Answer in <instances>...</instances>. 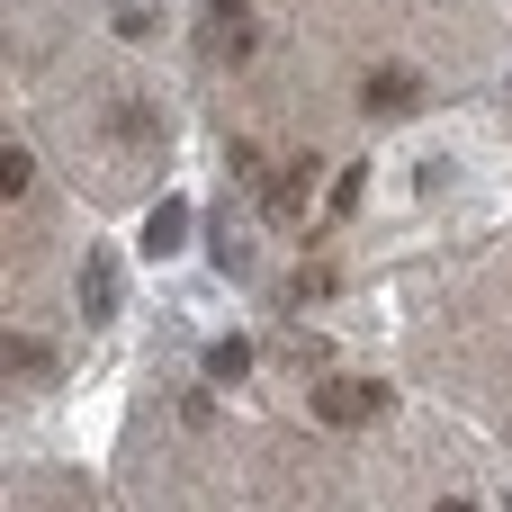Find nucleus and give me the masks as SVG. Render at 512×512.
Masks as SVG:
<instances>
[{"mask_svg":"<svg viewBox=\"0 0 512 512\" xmlns=\"http://www.w3.org/2000/svg\"><path fill=\"white\" fill-rule=\"evenodd\" d=\"M378 414H387V387H369V378H324L315 387V423H333V432H360Z\"/></svg>","mask_w":512,"mask_h":512,"instance_id":"nucleus-1","label":"nucleus"},{"mask_svg":"<svg viewBox=\"0 0 512 512\" xmlns=\"http://www.w3.org/2000/svg\"><path fill=\"white\" fill-rule=\"evenodd\" d=\"M306 189H315V153H288V162L261 180V207H270L279 225H297V216H306Z\"/></svg>","mask_w":512,"mask_h":512,"instance_id":"nucleus-2","label":"nucleus"},{"mask_svg":"<svg viewBox=\"0 0 512 512\" xmlns=\"http://www.w3.org/2000/svg\"><path fill=\"white\" fill-rule=\"evenodd\" d=\"M360 99H369L378 117H405V108L423 99V72H405V63H387V72H369V81H360Z\"/></svg>","mask_w":512,"mask_h":512,"instance_id":"nucleus-3","label":"nucleus"},{"mask_svg":"<svg viewBox=\"0 0 512 512\" xmlns=\"http://www.w3.org/2000/svg\"><path fill=\"white\" fill-rule=\"evenodd\" d=\"M81 315H90V324L117 315V261H108V252H90V270H81Z\"/></svg>","mask_w":512,"mask_h":512,"instance_id":"nucleus-4","label":"nucleus"},{"mask_svg":"<svg viewBox=\"0 0 512 512\" xmlns=\"http://www.w3.org/2000/svg\"><path fill=\"white\" fill-rule=\"evenodd\" d=\"M180 234H189V207H180V198H162V207L144 216V252H180Z\"/></svg>","mask_w":512,"mask_h":512,"instance_id":"nucleus-5","label":"nucleus"},{"mask_svg":"<svg viewBox=\"0 0 512 512\" xmlns=\"http://www.w3.org/2000/svg\"><path fill=\"white\" fill-rule=\"evenodd\" d=\"M207 369H216V387H234V378L252 369V342H234V333H225V342L207 351Z\"/></svg>","mask_w":512,"mask_h":512,"instance_id":"nucleus-6","label":"nucleus"},{"mask_svg":"<svg viewBox=\"0 0 512 512\" xmlns=\"http://www.w3.org/2000/svg\"><path fill=\"white\" fill-rule=\"evenodd\" d=\"M360 189H369V171H342V180H333V207H324V216H351V207H360Z\"/></svg>","mask_w":512,"mask_h":512,"instance_id":"nucleus-7","label":"nucleus"},{"mask_svg":"<svg viewBox=\"0 0 512 512\" xmlns=\"http://www.w3.org/2000/svg\"><path fill=\"white\" fill-rule=\"evenodd\" d=\"M207 9H216V18H234V9H243V0H207Z\"/></svg>","mask_w":512,"mask_h":512,"instance_id":"nucleus-8","label":"nucleus"}]
</instances>
